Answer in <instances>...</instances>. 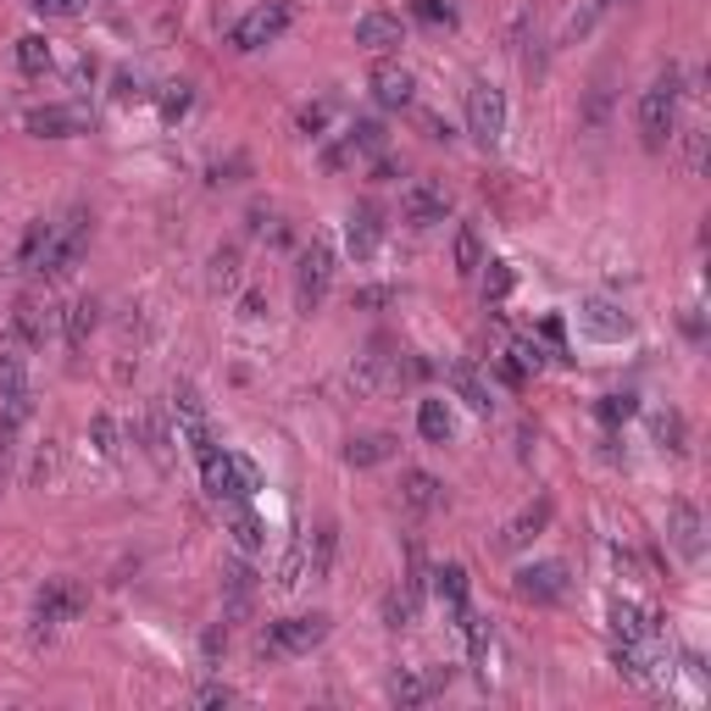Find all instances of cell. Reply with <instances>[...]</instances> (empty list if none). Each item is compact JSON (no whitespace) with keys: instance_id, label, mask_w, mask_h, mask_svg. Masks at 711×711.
I'll return each mask as SVG.
<instances>
[{"instance_id":"obj_1","label":"cell","mask_w":711,"mask_h":711,"mask_svg":"<svg viewBox=\"0 0 711 711\" xmlns=\"http://www.w3.org/2000/svg\"><path fill=\"white\" fill-rule=\"evenodd\" d=\"M200 484H206L212 501H234L239 506V501H250L261 490V473L239 451H212V456H200Z\"/></svg>"},{"instance_id":"obj_2","label":"cell","mask_w":711,"mask_h":711,"mask_svg":"<svg viewBox=\"0 0 711 711\" xmlns=\"http://www.w3.org/2000/svg\"><path fill=\"white\" fill-rule=\"evenodd\" d=\"M678 128V68H667L645 95H639V140L645 151H661Z\"/></svg>"},{"instance_id":"obj_3","label":"cell","mask_w":711,"mask_h":711,"mask_svg":"<svg viewBox=\"0 0 711 711\" xmlns=\"http://www.w3.org/2000/svg\"><path fill=\"white\" fill-rule=\"evenodd\" d=\"M90 606V589L79 578H51L34 600V639H56L68 622H79Z\"/></svg>"},{"instance_id":"obj_4","label":"cell","mask_w":711,"mask_h":711,"mask_svg":"<svg viewBox=\"0 0 711 711\" xmlns=\"http://www.w3.org/2000/svg\"><path fill=\"white\" fill-rule=\"evenodd\" d=\"M322 639H328V617H322V611H311V617H278V622L261 628V656L289 661V656L317 650Z\"/></svg>"},{"instance_id":"obj_5","label":"cell","mask_w":711,"mask_h":711,"mask_svg":"<svg viewBox=\"0 0 711 711\" xmlns=\"http://www.w3.org/2000/svg\"><path fill=\"white\" fill-rule=\"evenodd\" d=\"M289 23H295V7H289V0H261V7H250V12L234 23L228 45H234V51H261V45H278V40L289 34Z\"/></svg>"},{"instance_id":"obj_6","label":"cell","mask_w":711,"mask_h":711,"mask_svg":"<svg viewBox=\"0 0 711 711\" xmlns=\"http://www.w3.org/2000/svg\"><path fill=\"white\" fill-rule=\"evenodd\" d=\"M167 406H173L178 440H184V445L195 451V462H200V456H212V451H217V434H212V412H206L200 390H195V384H173Z\"/></svg>"},{"instance_id":"obj_7","label":"cell","mask_w":711,"mask_h":711,"mask_svg":"<svg viewBox=\"0 0 711 711\" xmlns=\"http://www.w3.org/2000/svg\"><path fill=\"white\" fill-rule=\"evenodd\" d=\"M0 401H7V418H29L34 412V390H29V356L18 333H0Z\"/></svg>"},{"instance_id":"obj_8","label":"cell","mask_w":711,"mask_h":711,"mask_svg":"<svg viewBox=\"0 0 711 711\" xmlns=\"http://www.w3.org/2000/svg\"><path fill=\"white\" fill-rule=\"evenodd\" d=\"M84 245H90V212L79 206V212H68L62 223H51V245H45L40 272H45V278H68V272L79 267Z\"/></svg>"},{"instance_id":"obj_9","label":"cell","mask_w":711,"mask_h":711,"mask_svg":"<svg viewBox=\"0 0 711 711\" xmlns=\"http://www.w3.org/2000/svg\"><path fill=\"white\" fill-rule=\"evenodd\" d=\"M467 134L484 151H495L506 140V95L490 79H473V90H467Z\"/></svg>"},{"instance_id":"obj_10","label":"cell","mask_w":711,"mask_h":711,"mask_svg":"<svg viewBox=\"0 0 711 711\" xmlns=\"http://www.w3.org/2000/svg\"><path fill=\"white\" fill-rule=\"evenodd\" d=\"M328 289H333V245H328V239H311V250H306L300 267H295V306L311 317V311L328 300Z\"/></svg>"},{"instance_id":"obj_11","label":"cell","mask_w":711,"mask_h":711,"mask_svg":"<svg viewBox=\"0 0 711 711\" xmlns=\"http://www.w3.org/2000/svg\"><path fill=\"white\" fill-rule=\"evenodd\" d=\"M401 217H406L412 228H434V223H445V217H451V189H445V184H434V178L406 184V189H401Z\"/></svg>"},{"instance_id":"obj_12","label":"cell","mask_w":711,"mask_h":711,"mask_svg":"<svg viewBox=\"0 0 711 711\" xmlns=\"http://www.w3.org/2000/svg\"><path fill=\"white\" fill-rule=\"evenodd\" d=\"M512 589H517V600H528V606H556V600L567 595V567H561V561H528V567H517Z\"/></svg>"},{"instance_id":"obj_13","label":"cell","mask_w":711,"mask_h":711,"mask_svg":"<svg viewBox=\"0 0 711 711\" xmlns=\"http://www.w3.org/2000/svg\"><path fill=\"white\" fill-rule=\"evenodd\" d=\"M451 683V667H395L390 672V700L395 705H429Z\"/></svg>"},{"instance_id":"obj_14","label":"cell","mask_w":711,"mask_h":711,"mask_svg":"<svg viewBox=\"0 0 711 711\" xmlns=\"http://www.w3.org/2000/svg\"><path fill=\"white\" fill-rule=\"evenodd\" d=\"M667 545L683 561H700L705 556V523H700V506L694 501H672L667 506Z\"/></svg>"},{"instance_id":"obj_15","label":"cell","mask_w":711,"mask_h":711,"mask_svg":"<svg viewBox=\"0 0 711 711\" xmlns=\"http://www.w3.org/2000/svg\"><path fill=\"white\" fill-rule=\"evenodd\" d=\"M368 84H373V101L390 106V112H406V106L418 101V79H412V68H401V62H379Z\"/></svg>"},{"instance_id":"obj_16","label":"cell","mask_w":711,"mask_h":711,"mask_svg":"<svg viewBox=\"0 0 711 711\" xmlns=\"http://www.w3.org/2000/svg\"><path fill=\"white\" fill-rule=\"evenodd\" d=\"M56 306L51 300H40V295H23L18 300V311H12V333L23 339V344H45L51 333H56Z\"/></svg>"},{"instance_id":"obj_17","label":"cell","mask_w":711,"mask_h":711,"mask_svg":"<svg viewBox=\"0 0 711 711\" xmlns=\"http://www.w3.org/2000/svg\"><path fill=\"white\" fill-rule=\"evenodd\" d=\"M550 517H556V506H550V495H539V501H528L506 528H501V550H523V545H534L545 528H550Z\"/></svg>"},{"instance_id":"obj_18","label":"cell","mask_w":711,"mask_h":711,"mask_svg":"<svg viewBox=\"0 0 711 711\" xmlns=\"http://www.w3.org/2000/svg\"><path fill=\"white\" fill-rule=\"evenodd\" d=\"M445 379H451V390H456V401H462L467 412H478V418H490V412H495V395H490L484 373L467 362V356H456V362L445 368Z\"/></svg>"},{"instance_id":"obj_19","label":"cell","mask_w":711,"mask_h":711,"mask_svg":"<svg viewBox=\"0 0 711 711\" xmlns=\"http://www.w3.org/2000/svg\"><path fill=\"white\" fill-rule=\"evenodd\" d=\"M401 40H406V34H401V18H395V12H362V18H356V45L373 51V56L395 51Z\"/></svg>"},{"instance_id":"obj_20","label":"cell","mask_w":711,"mask_h":711,"mask_svg":"<svg viewBox=\"0 0 711 711\" xmlns=\"http://www.w3.org/2000/svg\"><path fill=\"white\" fill-rule=\"evenodd\" d=\"M23 128L40 140H73V134H84V112L79 106H34L23 117Z\"/></svg>"},{"instance_id":"obj_21","label":"cell","mask_w":711,"mask_h":711,"mask_svg":"<svg viewBox=\"0 0 711 711\" xmlns=\"http://www.w3.org/2000/svg\"><path fill=\"white\" fill-rule=\"evenodd\" d=\"M401 506L418 512V517H429V512L445 506V484H440L434 473H423V467H406V473H401Z\"/></svg>"},{"instance_id":"obj_22","label":"cell","mask_w":711,"mask_h":711,"mask_svg":"<svg viewBox=\"0 0 711 711\" xmlns=\"http://www.w3.org/2000/svg\"><path fill=\"white\" fill-rule=\"evenodd\" d=\"M300 545H306V578H311V584H322V578L333 573L339 528H333V523H317V528H311V539H300Z\"/></svg>"},{"instance_id":"obj_23","label":"cell","mask_w":711,"mask_h":711,"mask_svg":"<svg viewBox=\"0 0 711 711\" xmlns=\"http://www.w3.org/2000/svg\"><path fill=\"white\" fill-rule=\"evenodd\" d=\"M611 633H617V645H645L650 639V611L639 600H611Z\"/></svg>"},{"instance_id":"obj_24","label":"cell","mask_w":711,"mask_h":711,"mask_svg":"<svg viewBox=\"0 0 711 711\" xmlns=\"http://www.w3.org/2000/svg\"><path fill=\"white\" fill-rule=\"evenodd\" d=\"M344 239H350V256H356V261H368V256L379 250V212H373V206H356L350 223H344Z\"/></svg>"},{"instance_id":"obj_25","label":"cell","mask_w":711,"mask_h":711,"mask_svg":"<svg viewBox=\"0 0 711 711\" xmlns=\"http://www.w3.org/2000/svg\"><path fill=\"white\" fill-rule=\"evenodd\" d=\"M578 322H584V333H595V339H622V333H628V317H622L611 300H589V306L578 311Z\"/></svg>"},{"instance_id":"obj_26","label":"cell","mask_w":711,"mask_h":711,"mask_svg":"<svg viewBox=\"0 0 711 711\" xmlns=\"http://www.w3.org/2000/svg\"><path fill=\"white\" fill-rule=\"evenodd\" d=\"M206 284H212V295H234V289L245 284V261H239V250H234V245L212 250V272H206Z\"/></svg>"},{"instance_id":"obj_27","label":"cell","mask_w":711,"mask_h":711,"mask_svg":"<svg viewBox=\"0 0 711 711\" xmlns=\"http://www.w3.org/2000/svg\"><path fill=\"white\" fill-rule=\"evenodd\" d=\"M95 322H101V306L84 295V300H73L68 311H62V333H68V344L73 350H84L90 344V333H95Z\"/></svg>"},{"instance_id":"obj_28","label":"cell","mask_w":711,"mask_h":711,"mask_svg":"<svg viewBox=\"0 0 711 711\" xmlns=\"http://www.w3.org/2000/svg\"><path fill=\"white\" fill-rule=\"evenodd\" d=\"M223 584H228V611L239 617V611L250 606V595H256V567H250V556H245V550H239V556L228 561Z\"/></svg>"},{"instance_id":"obj_29","label":"cell","mask_w":711,"mask_h":711,"mask_svg":"<svg viewBox=\"0 0 711 711\" xmlns=\"http://www.w3.org/2000/svg\"><path fill=\"white\" fill-rule=\"evenodd\" d=\"M434 578V595H440V606L451 611V617H462L467 611V567H440V573H429Z\"/></svg>"},{"instance_id":"obj_30","label":"cell","mask_w":711,"mask_h":711,"mask_svg":"<svg viewBox=\"0 0 711 711\" xmlns=\"http://www.w3.org/2000/svg\"><path fill=\"white\" fill-rule=\"evenodd\" d=\"M390 456H395V440H390V434H362V440L344 445V462H350V467H379V462H390Z\"/></svg>"},{"instance_id":"obj_31","label":"cell","mask_w":711,"mask_h":711,"mask_svg":"<svg viewBox=\"0 0 711 711\" xmlns=\"http://www.w3.org/2000/svg\"><path fill=\"white\" fill-rule=\"evenodd\" d=\"M418 434H423L429 445H445V440L456 434L451 406H445V401H423V406H418Z\"/></svg>"},{"instance_id":"obj_32","label":"cell","mask_w":711,"mask_h":711,"mask_svg":"<svg viewBox=\"0 0 711 711\" xmlns=\"http://www.w3.org/2000/svg\"><path fill=\"white\" fill-rule=\"evenodd\" d=\"M51 62H56V51H51V40H45V34H23V40H18V68H23L29 79L51 73Z\"/></svg>"},{"instance_id":"obj_33","label":"cell","mask_w":711,"mask_h":711,"mask_svg":"<svg viewBox=\"0 0 711 711\" xmlns=\"http://www.w3.org/2000/svg\"><path fill=\"white\" fill-rule=\"evenodd\" d=\"M45 245H51V223H29V234H23V245H18V267H23V272H40Z\"/></svg>"},{"instance_id":"obj_34","label":"cell","mask_w":711,"mask_h":711,"mask_svg":"<svg viewBox=\"0 0 711 711\" xmlns=\"http://www.w3.org/2000/svg\"><path fill=\"white\" fill-rule=\"evenodd\" d=\"M478 267H484V245H478V228H473V223H462V228H456V272H462V278H473Z\"/></svg>"},{"instance_id":"obj_35","label":"cell","mask_w":711,"mask_h":711,"mask_svg":"<svg viewBox=\"0 0 711 711\" xmlns=\"http://www.w3.org/2000/svg\"><path fill=\"white\" fill-rule=\"evenodd\" d=\"M418 606H423V600H418L412 589H390V595H384V628H406V622L418 617Z\"/></svg>"},{"instance_id":"obj_36","label":"cell","mask_w":711,"mask_h":711,"mask_svg":"<svg viewBox=\"0 0 711 711\" xmlns=\"http://www.w3.org/2000/svg\"><path fill=\"white\" fill-rule=\"evenodd\" d=\"M412 18L429 29H456V0H412Z\"/></svg>"},{"instance_id":"obj_37","label":"cell","mask_w":711,"mask_h":711,"mask_svg":"<svg viewBox=\"0 0 711 711\" xmlns=\"http://www.w3.org/2000/svg\"><path fill=\"white\" fill-rule=\"evenodd\" d=\"M234 545L245 550V556H256L261 550V523H256V512L239 501V512H234Z\"/></svg>"},{"instance_id":"obj_38","label":"cell","mask_w":711,"mask_h":711,"mask_svg":"<svg viewBox=\"0 0 711 711\" xmlns=\"http://www.w3.org/2000/svg\"><path fill=\"white\" fill-rule=\"evenodd\" d=\"M656 440H661V451H672V456H683V451H689V445H683V440H689V429H683V418H678V412H661V418H656Z\"/></svg>"},{"instance_id":"obj_39","label":"cell","mask_w":711,"mask_h":711,"mask_svg":"<svg viewBox=\"0 0 711 711\" xmlns=\"http://www.w3.org/2000/svg\"><path fill=\"white\" fill-rule=\"evenodd\" d=\"M478 272H484V300H506V295H512V284H517L506 261H484Z\"/></svg>"},{"instance_id":"obj_40","label":"cell","mask_w":711,"mask_h":711,"mask_svg":"<svg viewBox=\"0 0 711 711\" xmlns=\"http://www.w3.org/2000/svg\"><path fill=\"white\" fill-rule=\"evenodd\" d=\"M90 440H95V451H101L106 462H117V456H123V440H117V423H112L106 412H101V418L90 423Z\"/></svg>"},{"instance_id":"obj_41","label":"cell","mask_w":711,"mask_h":711,"mask_svg":"<svg viewBox=\"0 0 711 711\" xmlns=\"http://www.w3.org/2000/svg\"><path fill=\"white\" fill-rule=\"evenodd\" d=\"M350 384L356 390H379L384 384V356H362V362L350 368Z\"/></svg>"},{"instance_id":"obj_42","label":"cell","mask_w":711,"mask_h":711,"mask_svg":"<svg viewBox=\"0 0 711 711\" xmlns=\"http://www.w3.org/2000/svg\"><path fill=\"white\" fill-rule=\"evenodd\" d=\"M344 145H350V151H384V128H379V123H356V128L344 134Z\"/></svg>"},{"instance_id":"obj_43","label":"cell","mask_w":711,"mask_h":711,"mask_svg":"<svg viewBox=\"0 0 711 711\" xmlns=\"http://www.w3.org/2000/svg\"><path fill=\"white\" fill-rule=\"evenodd\" d=\"M18 418H0V478H7V467H12V456H18Z\"/></svg>"},{"instance_id":"obj_44","label":"cell","mask_w":711,"mask_h":711,"mask_svg":"<svg viewBox=\"0 0 711 711\" xmlns=\"http://www.w3.org/2000/svg\"><path fill=\"white\" fill-rule=\"evenodd\" d=\"M184 112H189V84H167V90H162V117L178 123Z\"/></svg>"},{"instance_id":"obj_45","label":"cell","mask_w":711,"mask_h":711,"mask_svg":"<svg viewBox=\"0 0 711 711\" xmlns=\"http://www.w3.org/2000/svg\"><path fill=\"white\" fill-rule=\"evenodd\" d=\"M29 7H34L40 18H79L90 0H29Z\"/></svg>"},{"instance_id":"obj_46","label":"cell","mask_w":711,"mask_h":711,"mask_svg":"<svg viewBox=\"0 0 711 711\" xmlns=\"http://www.w3.org/2000/svg\"><path fill=\"white\" fill-rule=\"evenodd\" d=\"M639 406H633V395H606L600 401V423H628Z\"/></svg>"},{"instance_id":"obj_47","label":"cell","mask_w":711,"mask_h":711,"mask_svg":"<svg viewBox=\"0 0 711 711\" xmlns=\"http://www.w3.org/2000/svg\"><path fill=\"white\" fill-rule=\"evenodd\" d=\"M683 167H689V173L705 167V128H689V140H683Z\"/></svg>"},{"instance_id":"obj_48","label":"cell","mask_w":711,"mask_h":711,"mask_svg":"<svg viewBox=\"0 0 711 711\" xmlns=\"http://www.w3.org/2000/svg\"><path fill=\"white\" fill-rule=\"evenodd\" d=\"M239 694L228 689V683H206V689H195V705H234Z\"/></svg>"},{"instance_id":"obj_49","label":"cell","mask_w":711,"mask_h":711,"mask_svg":"<svg viewBox=\"0 0 711 711\" xmlns=\"http://www.w3.org/2000/svg\"><path fill=\"white\" fill-rule=\"evenodd\" d=\"M322 123H328V106H306V112H300V128H306V134H317Z\"/></svg>"},{"instance_id":"obj_50","label":"cell","mask_w":711,"mask_h":711,"mask_svg":"<svg viewBox=\"0 0 711 711\" xmlns=\"http://www.w3.org/2000/svg\"><path fill=\"white\" fill-rule=\"evenodd\" d=\"M223 639H228V633H223V622H217V628L206 633V661H217V650H223Z\"/></svg>"},{"instance_id":"obj_51","label":"cell","mask_w":711,"mask_h":711,"mask_svg":"<svg viewBox=\"0 0 711 711\" xmlns=\"http://www.w3.org/2000/svg\"><path fill=\"white\" fill-rule=\"evenodd\" d=\"M606 7H617V0H606Z\"/></svg>"},{"instance_id":"obj_52","label":"cell","mask_w":711,"mask_h":711,"mask_svg":"<svg viewBox=\"0 0 711 711\" xmlns=\"http://www.w3.org/2000/svg\"><path fill=\"white\" fill-rule=\"evenodd\" d=\"M90 7H95V0H90Z\"/></svg>"}]
</instances>
